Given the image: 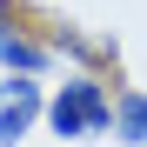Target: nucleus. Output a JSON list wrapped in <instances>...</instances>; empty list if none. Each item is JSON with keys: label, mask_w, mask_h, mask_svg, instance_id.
I'll return each mask as SVG.
<instances>
[{"label": "nucleus", "mask_w": 147, "mask_h": 147, "mask_svg": "<svg viewBox=\"0 0 147 147\" xmlns=\"http://www.w3.org/2000/svg\"><path fill=\"white\" fill-rule=\"evenodd\" d=\"M47 127L60 140H100V134H114V94L94 74H67L54 87V100H47Z\"/></svg>", "instance_id": "1"}, {"label": "nucleus", "mask_w": 147, "mask_h": 147, "mask_svg": "<svg viewBox=\"0 0 147 147\" xmlns=\"http://www.w3.org/2000/svg\"><path fill=\"white\" fill-rule=\"evenodd\" d=\"M34 114H47L40 80H34V74H7V80H0V147H13L20 134H27Z\"/></svg>", "instance_id": "2"}, {"label": "nucleus", "mask_w": 147, "mask_h": 147, "mask_svg": "<svg viewBox=\"0 0 147 147\" xmlns=\"http://www.w3.org/2000/svg\"><path fill=\"white\" fill-rule=\"evenodd\" d=\"M47 60H54V47H47V40H34V34L20 27L7 7H0V67H7V74H40Z\"/></svg>", "instance_id": "3"}, {"label": "nucleus", "mask_w": 147, "mask_h": 147, "mask_svg": "<svg viewBox=\"0 0 147 147\" xmlns=\"http://www.w3.org/2000/svg\"><path fill=\"white\" fill-rule=\"evenodd\" d=\"M114 134L127 140V147H147V94H140V87H120V100H114Z\"/></svg>", "instance_id": "4"}, {"label": "nucleus", "mask_w": 147, "mask_h": 147, "mask_svg": "<svg viewBox=\"0 0 147 147\" xmlns=\"http://www.w3.org/2000/svg\"><path fill=\"white\" fill-rule=\"evenodd\" d=\"M47 47H54V54H74V60H94V54H100V47H94L87 34H74V27H60V34L47 40Z\"/></svg>", "instance_id": "5"}]
</instances>
